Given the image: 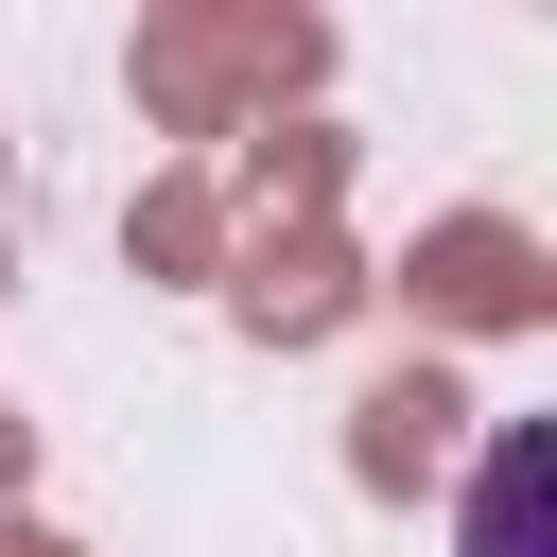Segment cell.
Returning a JSON list of instances; mask_svg holds the SVG:
<instances>
[{
  "instance_id": "1",
  "label": "cell",
  "mask_w": 557,
  "mask_h": 557,
  "mask_svg": "<svg viewBox=\"0 0 557 557\" xmlns=\"http://www.w3.org/2000/svg\"><path fill=\"white\" fill-rule=\"evenodd\" d=\"M540 505H557V435H540V418H505V435H487V470H470V557H540Z\"/></svg>"
}]
</instances>
